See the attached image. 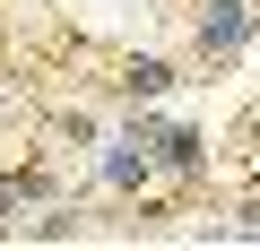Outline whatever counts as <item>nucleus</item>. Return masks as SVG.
Instances as JSON below:
<instances>
[{
    "instance_id": "f257e3e1",
    "label": "nucleus",
    "mask_w": 260,
    "mask_h": 251,
    "mask_svg": "<svg viewBox=\"0 0 260 251\" xmlns=\"http://www.w3.org/2000/svg\"><path fill=\"white\" fill-rule=\"evenodd\" d=\"M156 130H165V121H156L148 104H130L121 130H104V148H95V182H104L113 199H148V191H156V173H165Z\"/></svg>"
},
{
    "instance_id": "f03ea898",
    "label": "nucleus",
    "mask_w": 260,
    "mask_h": 251,
    "mask_svg": "<svg viewBox=\"0 0 260 251\" xmlns=\"http://www.w3.org/2000/svg\"><path fill=\"white\" fill-rule=\"evenodd\" d=\"M251 26H260L251 0H191V52H200L208 69L243 61V52H251Z\"/></svg>"
},
{
    "instance_id": "7ed1b4c3",
    "label": "nucleus",
    "mask_w": 260,
    "mask_h": 251,
    "mask_svg": "<svg viewBox=\"0 0 260 251\" xmlns=\"http://www.w3.org/2000/svg\"><path fill=\"white\" fill-rule=\"evenodd\" d=\"M44 199H61V182H52V165L35 156V165H18V173H0V234H18L26 225V208H44Z\"/></svg>"
},
{
    "instance_id": "20e7f679",
    "label": "nucleus",
    "mask_w": 260,
    "mask_h": 251,
    "mask_svg": "<svg viewBox=\"0 0 260 251\" xmlns=\"http://www.w3.org/2000/svg\"><path fill=\"white\" fill-rule=\"evenodd\" d=\"M182 87V69L165 61V52H130L121 61V104H156V95H174Z\"/></svg>"
},
{
    "instance_id": "39448f33",
    "label": "nucleus",
    "mask_w": 260,
    "mask_h": 251,
    "mask_svg": "<svg viewBox=\"0 0 260 251\" xmlns=\"http://www.w3.org/2000/svg\"><path fill=\"white\" fill-rule=\"evenodd\" d=\"M156 156H165V182H200L208 173V139L191 130V121H165V130H156Z\"/></svg>"
},
{
    "instance_id": "423d86ee",
    "label": "nucleus",
    "mask_w": 260,
    "mask_h": 251,
    "mask_svg": "<svg viewBox=\"0 0 260 251\" xmlns=\"http://www.w3.org/2000/svg\"><path fill=\"white\" fill-rule=\"evenodd\" d=\"M26 242H78V208H61V199H44L35 208V225H18Z\"/></svg>"
},
{
    "instance_id": "0eeeda50",
    "label": "nucleus",
    "mask_w": 260,
    "mask_h": 251,
    "mask_svg": "<svg viewBox=\"0 0 260 251\" xmlns=\"http://www.w3.org/2000/svg\"><path fill=\"white\" fill-rule=\"evenodd\" d=\"M225 234H243V242H260V199H243V208H234V225H225Z\"/></svg>"
},
{
    "instance_id": "6e6552de",
    "label": "nucleus",
    "mask_w": 260,
    "mask_h": 251,
    "mask_svg": "<svg viewBox=\"0 0 260 251\" xmlns=\"http://www.w3.org/2000/svg\"><path fill=\"white\" fill-rule=\"evenodd\" d=\"M9 113H18V104H9V87H0V121H9Z\"/></svg>"
}]
</instances>
